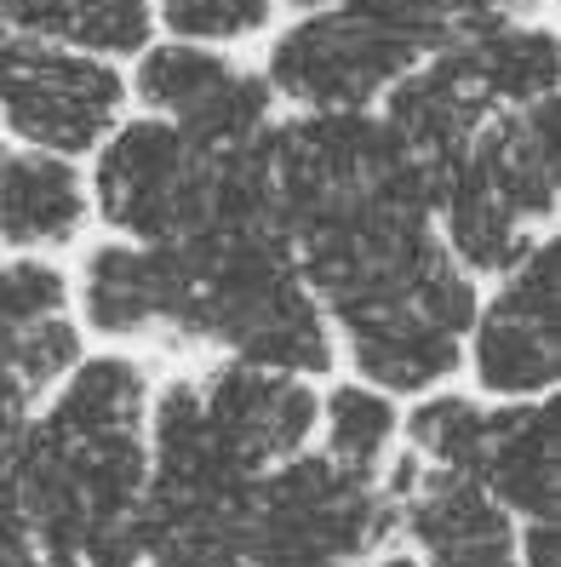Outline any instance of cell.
<instances>
[{"instance_id":"1","label":"cell","mask_w":561,"mask_h":567,"mask_svg":"<svg viewBox=\"0 0 561 567\" xmlns=\"http://www.w3.org/2000/svg\"><path fill=\"white\" fill-rule=\"evenodd\" d=\"M86 207L121 241H195L218 218V155L195 150L173 121L126 110L86 155Z\"/></svg>"},{"instance_id":"2","label":"cell","mask_w":561,"mask_h":567,"mask_svg":"<svg viewBox=\"0 0 561 567\" xmlns=\"http://www.w3.org/2000/svg\"><path fill=\"white\" fill-rule=\"evenodd\" d=\"M418 63L407 41H395L373 18H355L333 0H299L276 35L263 41L258 75L276 104L292 115L326 110H378V97Z\"/></svg>"},{"instance_id":"3","label":"cell","mask_w":561,"mask_h":567,"mask_svg":"<svg viewBox=\"0 0 561 567\" xmlns=\"http://www.w3.org/2000/svg\"><path fill=\"white\" fill-rule=\"evenodd\" d=\"M132 110L126 70L110 58L0 29V132L86 161Z\"/></svg>"},{"instance_id":"4","label":"cell","mask_w":561,"mask_h":567,"mask_svg":"<svg viewBox=\"0 0 561 567\" xmlns=\"http://www.w3.org/2000/svg\"><path fill=\"white\" fill-rule=\"evenodd\" d=\"M395 533V505L378 476L344 471L326 453H292L258 476L247 505V550H310L333 567L378 550Z\"/></svg>"},{"instance_id":"5","label":"cell","mask_w":561,"mask_h":567,"mask_svg":"<svg viewBox=\"0 0 561 567\" xmlns=\"http://www.w3.org/2000/svg\"><path fill=\"white\" fill-rule=\"evenodd\" d=\"M465 373L481 402H533L561 379V247L555 229L481 287L465 332Z\"/></svg>"},{"instance_id":"6","label":"cell","mask_w":561,"mask_h":567,"mask_svg":"<svg viewBox=\"0 0 561 567\" xmlns=\"http://www.w3.org/2000/svg\"><path fill=\"white\" fill-rule=\"evenodd\" d=\"M126 97L144 115L173 121L195 150L224 155L241 150L270 132L281 115L270 81L258 75V63H241L236 52H212V47H189L155 35L126 70Z\"/></svg>"},{"instance_id":"7","label":"cell","mask_w":561,"mask_h":567,"mask_svg":"<svg viewBox=\"0 0 561 567\" xmlns=\"http://www.w3.org/2000/svg\"><path fill=\"white\" fill-rule=\"evenodd\" d=\"M81 355L86 332L70 305V264L52 252H7L0 258V447Z\"/></svg>"},{"instance_id":"8","label":"cell","mask_w":561,"mask_h":567,"mask_svg":"<svg viewBox=\"0 0 561 567\" xmlns=\"http://www.w3.org/2000/svg\"><path fill=\"white\" fill-rule=\"evenodd\" d=\"M195 292V264L184 241H121L97 236L70 270V305L81 332L110 344L160 339L173 344Z\"/></svg>"},{"instance_id":"9","label":"cell","mask_w":561,"mask_h":567,"mask_svg":"<svg viewBox=\"0 0 561 567\" xmlns=\"http://www.w3.org/2000/svg\"><path fill=\"white\" fill-rule=\"evenodd\" d=\"M195 395H201L218 447L252 476L304 453L315 436V402H321L315 379L263 373V367L212 355L207 367H195Z\"/></svg>"},{"instance_id":"10","label":"cell","mask_w":561,"mask_h":567,"mask_svg":"<svg viewBox=\"0 0 561 567\" xmlns=\"http://www.w3.org/2000/svg\"><path fill=\"white\" fill-rule=\"evenodd\" d=\"M86 166L0 132V252L63 258L86 241Z\"/></svg>"},{"instance_id":"11","label":"cell","mask_w":561,"mask_h":567,"mask_svg":"<svg viewBox=\"0 0 561 567\" xmlns=\"http://www.w3.org/2000/svg\"><path fill=\"white\" fill-rule=\"evenodd\" d=\"M378 115H384V126L413 155L447 166L481 132V121L492 115V104L481 97L465 52H458V47H436V52H424L413 70L378 97Z\"/></svg>"},{"instance_id":"12","label":"cell","mask_w":561,"mask_h":567,"mask_svg":"<svg viewBox=\"0 0 561 567\" xmlns=\"http://www.w3.org/2000/svg\"><path fill=\"white\" fill-rule=\"evenodd\" d=\"M555 121H561L555 97H539V104H521V110H492L476 138L458 150L533 229H555L561 213Z\"/></svg>"},{"instance_id":"13","label":"cell","mask_w":561,"mask_h":567,"mask_svg":"<svg viewBox=\"0 0 561 567\" xmlns=\"http://www.w3.org/2000/svg\"><path fill=\"white\" fill-rule=\"evenodd\" d=\"M476 482L499 498L510 516H521V522H555V505H561L555 395H533V402H492Z\"/></svg>"},{"instance_id":"14","label":"cell","mask_w":561,"mask_h":567,"mask_svg":"<svg viewBox=\"0 0 561 567\" xmlns=\"http://www.w3.org/2000/svg\"><path fill=\"white\" fill-rule=\"evenodd\" d=\"M465 52L470 75L481 86V97L492 110H521V104H539V97H555L561 81V41H555V23L550 18H505L492 23L487 35L470 41H447Z\"/></svg>"},{"instance_id":"15","label":"cell","mask_w":561,"mask_h":567,"mask_svg":"<svg viewBox=\"0 0 561 567\" xmlns=\"http://www.w3.org/2000/svg\"><path fill=\"white\" fill-rule=\"evenodd\" d=\"M315 436L321 453L344 471L384 476L389 453L402 447V408H395V395L361 379H333L315 402Z\"/></svg>"},{"instance_id":"16","label":"cell","mask_w":561,"mask_h":567,"mask_svg":"<svg viewBox=\"0 0 561 567\" xmlns=\"http://www.w3.org/2000/svg\"><path fill=\"white\" fill-rule=\"evenodd\" d=\"M487 419H492V402H481L476 390L441 384V390L413 395V413H402V442L430 471L476 476L481 447H487Z\"/></svg>"},{"instance_id":"17","label":"cell","mask_w":561,"mask_h":567,"mask_svg":"<svg viewBox=\"0 0 561 567\" xmlns=\"http://www.w3.org/2000/svg\"><path fill=\"white\" fill-rule=\"evenodd\" d=\"M292 12V0H155V35L241 52L276 35V23Z\"/></svg>"},{"instance_id":"18","label":"cell","mask_w":561,"mask_h":567,"mask_svg":"<svg viewBox=\"0 0 561 567\" xmlns=\"http://www.w3.org/2000/svg\"><path fill=\"white\" fill-rule=\"evenodd\" d=\"M144 567H241V545L229 539H167L155 545Z\"/></svg>"},{"instance_id":"19","label":"cell","mask_w":561,"mask_h":567,"mask_svg":"<svg viewBox=\"0 0 561 567\" xmlns=\"http://www.w3.org/2000/svg\"><path fill=\"white\" fill-rule=\"evenodd\" d=\"M0 567H41V550H35V539H29V527L12 511L7 493H0Z\"/></svg>"},{"instance_id":"20","label":"cell","mask_w":561,"mask_h":567,"mask_svg":"<svg viewBox=\"0 0 561 567\" xmlns=\"http://www.w3.org/2000/svg\"><path fill=\"white\" fill-rule=\"evenodd\" d=\"M373 567H424V556H418V550H407V545H384Z\"/></svg>"},{"instance_id":"21","label":"cell","mask_w":561,"mask_h":567,"mask_svg":"<svg viewBox=\"0 0 561 567\" xmlns=\"http://www.w3.org/2000/svg\"><path fill=\"white\" fill-rule=\"evenodd\" d=\"M41 567H81L75 556H41Z\"/></svg>"},{"instance_id":"22","label":"cell","mask_w":561,"mask_h":567,"mask_svg":"<svg viewBox=\"0 0 561 567\" xmlns=\"http://www.w3.org/2000/svg\"><path fill=\"white\" fill-rule=\"evenodd\" d=\"M527 7H539V0H527Z\"/></svg>"}]
</instances>
